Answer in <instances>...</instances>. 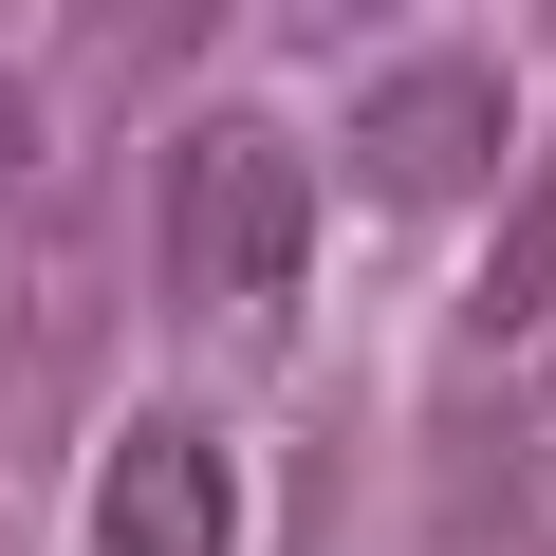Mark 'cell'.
<instances>
[{
  "label": "cell",
  "mask_w": 556,
  "mask_h": 556,
  "mask_svg": "<svg viewBox=\"0 0 556 556\" xmlns=\"http://www.w3.org/2000/svg\"><path fill=\"white\" fill-rule=\"evenodd\" d=\"M501 149H519L501 56H390V75H353V186L371 204H464Z\"/></svg>",
  "instance_id": "cell-2"
},
{
  "label": "cell",
  "mask_w": 556,
  "mask_h": 556,
  "mask_svg": "<svg viewBox=\"0 0 556 556\" xmlns=\"http://www.w3.org/2000/svg\"><path fill=\"white\" fill-rule=\"evenodd\" d=\"M93 556H241V464H223V427H186V408L112 427V464H93Z\"/></svg>",
  "instance_id": "cell-3"
},
{
  "label": "cell",
  "mask_w": 556,
  "mask_h": 556,
  "mask_svg": "<svg viewBox=\"0 0 556 556\" xmlns=\"http://www.w3.org/2000/svg\"><path fill=\"white\" fill-rule=\"evenodd\" d=\"M464 316H482V353H556V167L501 204V241H482V298H464Z\"/></svg>",
  "instance_id": "cell-4"
},
{
  "label": "cell",
  "mask_w": 556,
  "mask_h": 556,
  "mask_svg": "<svg viewBox=\"0 0 556 556\" xmlns=\"http://www.w3.org/2000/svg\"><path fill=\"white\" fill-rule=\"evenodd\" d=\"M298 260H316V149L278 130V112H204V130L167 149V298L278 316Z\"/></svg>",
  "instance_id": "cell-1"
},
{
  "label": "cell",
  "mask_w": 556,
  "mask_h": 556,
  "mask_svg": "<svg viewBox=\"0 0 556 556\" xmlns=\"http://www.w3.org/2000/svg\"><path fill=\"white\" fill-rule=\"evenodd\" d=\"M20 149H38V112H20V75H0V167H20Z\"/></svg>",
  "instance_id": "cell-5"
}]
</instances>
